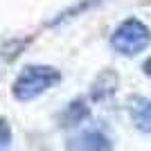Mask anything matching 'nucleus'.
I'll list each match as a JSON object with an SVG mask.
<instances>
[{
	"label": "nucleus",
	"mask_w": 151,
	"mask_h": 151,
	"mask_svg": "<svg viewBox=\"0 0 151 151\" xmlns=\"http://www.w3.org/2000/svg\"><path fill=\"white\" fill-rule=\"evenodd\" d=\"M117 75L115 72H111V70H104L97 79L93 81V88H90V97H93V101H106L111 95H115V90H117Z\"/></svg>",
	"instance_id": "4"
},
{
	"label": "nucleus",
	"mask_w": 151,
	"mask_h": 151,
	"mask_svg": "<svg viewBox=\"0 0 151 151\" xmlns=\"http://www.w3.org/2000/svg\"><path fill=\"white\" fill-rule=\"evenodd\" d=\"M111 140L104 135L101 131H95V129H88V131H81L79 135L68 142V149H88V151H106L111 149Z\"/></svg>",
	"instance_id": "3"
},
{
	"label": "nucleus",
	"mask_w": 151,
	"mask_h": 151,
	"mask_svg": "<svg viewBox=\"0 0 151 151\" xmlns=\"http://www.w3.org/2000/svg\"><path fill=\"white\" fill-rule=\"evenodd\" d=\"M59 81H61V70H57L54 65L32 63V65H25L14 79L12 95L16 101H32L43 93H47Z\"/></svg>",
	"instance_id": "1"
},
{
	"label": "nucleus",
	"mask_w": 151,
	"mask_h": 151,
	"mask_svg": "<svg viewBox=\"0 0 151 151\" xmlns=\"http://www.w3.org/2000/svg\"><path fill=\"white\" fill-rule=\"evenodd\" d=\"M142 70H145V75H147V77H149V79H151V57L147 59L145 63H142Z\"/></svg>",
	"instance_id": "9"
},
{
	"label": "nucleus",
	"mask_w": 151,
	"mask_h": 151,
	"mask_svg": "<svg viewBox=\"0 0 151 151\" xmlns=\"http://www.w3.org/2000/svg\"><path fill=\"white\" fill-rule=\"evenodd\" d=\"M88 115H90V108H88V104H86V99H72L68 104V108L63 111V115H61V124L65 126V129L79 126L83 120H88Z\"/></svg>",
	"instance_id": "7"
},
{
	"label": "nucleus",
	"mask_w": 151,
	"mask_h": 151,
	"mask_svg": "<svg viewBox=\"0 0 151 151\" xmlns=\"http://www.w3.org/2000/svg\"><path fill=\"white\" fill-rule=\"evenodd\" d=\"M131 120L138 131L151 133V99H147V97L131 99Z\"/></svg>",
	"instance_id": "5"
},
{
	"label": "nucleus",
	"mask_w": 151,
	"mask_h": 151,
	"mask_svg": "<svg viewBox=\"0 0 151 151\" xmlns=\"http://www.w3.org/2000/svg\"><path fill=\"white\" fill-rule=\"evenodd\" d=\"M99 2H104V0H79V2H75V5H70L68 9L59 12L57 16L47 23V27H57V25H63V23H70V20H75L77 16H83L86 12H90V9L97 7Z\"/></svg>",
	"instance_id": "6"
},
{
	"label": "nucleus",
	"mask_w": 151,
	"mask_h": 151,
	"mask_svg": "<svg viewBox=\"0 0 151 151\" xmlns=\"http://www.w3.org/2000/svg\"><path fill=\"white\" fill-rule=\"evenodd\" d=\"M108 43L122 57H135L151 45V29L140 18H126L113 29Z\"/></svg>",
	"instance_id": "2"
},
{
	"label": "nucleus",
	"mask_w": 151,
	"mask_h": 151,
	"mask_svg": "<svg viewBox=\"0 0 151 151\" xmlns=\"http://www.w3.org/2000/svg\"><path fill=\"white\" fill-rule=\"evenodd\" d=\"M9 145H12V126H9L7 120L0 117V151L7 149Z\"/></svg>",
	"instance_id": "8"
}]
</instances>
